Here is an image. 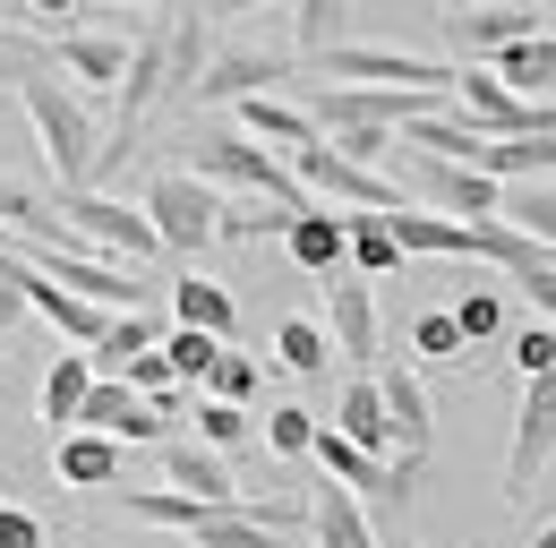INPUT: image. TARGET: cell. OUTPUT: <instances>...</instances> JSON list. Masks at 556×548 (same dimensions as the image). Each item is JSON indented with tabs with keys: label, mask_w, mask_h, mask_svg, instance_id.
I'll return each mask as SVG.
<instances>
[{
	"label": "cell",
	"mask_w": 556,
	"mask_h": 548,
	"mask_svg": "<svg viewBox=\"0 0 556 548\" xmlns=\"http://www.w3.org/2000/svg\"><path fill=\"white\" fill-rule=\"evenodd\" d=\"M0 223H9V232H35V223H43V198H35V189H17L9 172H0Z\"/></svg>",
	"instance_id": "obj_43"
},
{
	"label": "cell",
	"mask_w": 556,
	"mask_h": 548,
	"mask_svg": "<svg viewBox=\"0 0 556 548\" xmlns=\"http://www.w3.org/2000/svg\"><path fill=\"white\" fill-rule=\"evenodd\" d=\"M522 548H556V523H548V532H531V540H522Z\"/></svg>",
	"instance_id": "obj_51"
},
{
	"label": "cell",
	"mask_w": 556,
	"mask_h": 548,
	"mask_svg": "<svg viewBox=\"0 0 556 548\" xmlns=\"http://www.w3.org/2000/svg\"><path fill=\"white\" fill-rule=\"evenodd\" d=\"M86 386H94V369H86V351H61L52 369H43V420L70 437L77 411H86Z\"/></svg>",
	"instance_id": "obj_31"
},
{
	"label": "cell",
	"mask_w": 556,
	"mask_h": 548,
	"mask_svg": "<svg viewBox=\"0 0 556 548\" xmlns=\"http://www.w3.org/2000/svg\"><path fill=\"white\" fill-rule=\"evenodd\" d=\"M317 77L334 86H403V95H454V61H428V52H394V43H334L317 52Z\"/></svg>",
	"instance_id": "obj_7"
},
{
	"label": "cell",
	"mask_w": 556,
	"mask_h": 548,
	"mask_svg": "<svg viewBox=\"0 0 556 548\" xmlns=\"http://www.w3.org/2000/svg\"><path fill=\"white\" fill-rule=\"evenodd\" d=\"M0 548H52L43 514H26V506H9V497H0Z\"/></svg>",
	"instance_id": "obj_41"
},
{
	"label": "cell",
	"mask_w": 556,
	"mask_h": 548,
	"mask_svg": "<svg viewBox=\"0 0 556 548\" xmlns=\"http://www.w3.org/2000/svg\"><path fill=\"white\" fill-rule=\"evenodd\" d=\"M231 129L240 137H257L266 154H300V146H317V121L300 112V103H282V95H249V103H231Z\"/></svg>",
	"instance_id": "obj_19"
},
{
	"label": "cell",
	"mask_w": 556,
	"mask_h": 548,
	"mask_svg": "<svg viewBox=\"0 0 556 548\" xmlns=\"http://www.w3.org/2000/svg\"><path fill=\"white\" fill-rule=\"evenodd\" d=\"M496 77L522 95V103H556V35H531V43H514V52H496Z\"/></svg>",
	"instance_id": "obj_26"
},
{
	"label": "cell",
	"mask_w": 556,
	"mask_h": 548,
	"mask_svg": "<svg viewBox=\"0 0 556 548\" xmlns=\"http://www.w3.org/2000/svg\"><path fill=\"white\" fill-rule=\"evenodd\" d=\"M522 291H531V309H540V326H556V266H540V274H514Z\"/></svg>",
	"instance_id": "obj_45"
},
{
	"label": "cell",
	"mask_w": 556,
	"mask_h": 548,
	"mask_svg": "<svg viewBox=\"0 0 556 548\" xmlns=\"http://www.w3.org/2000/svg\"><path fill=\"white\" fill-rule=\"evenodd\" d=\"M308 540L317 548H386L377 540V514L351 497L343 479H326V472L308 479Z\"/></svg>",
	"instance_id": "obj_14"
},
{
	"label": "cell",
	"mask_w": 556,
	"mask_h": 548,
	"mask_svg": "<svg viewBox=\"0 0 556 548\" xmlns=\"http://www.w3.org/2000/svg\"><path fill=\"white\" fill-rule=\"evenodd\" d=\"M291 214H300V205H223V232H214V240H223V249H240V240H282V232H291Z\"/></svg>",
	"instance_id": "obj_34"
},
{
	"label": "cell",
	"mask_w": 556,
	"mask_h": 548,
	"mask_svg": "<svg viewBox=\"0 0 556 548\" xmlns=\"http://www.w3.org/2000/svg\"><path fill=\"white\" fill-rule=\"evenodd\" d=\"M189 548H282V532H275V523H257V506L240 497V506H214L206 523L189 532Z\"/></svg>",
	"instance_id": "obj_28"
},
{
	"label": "cell",
	"mask_w": 556,
	"mask_h": 548,
	"mask_svg": "<svg viewBox=\"0 0 556 548\" xmlns=\"http://www.w3.org/2000/svg\"><path fill=\"white\" fill-rule=\"evenodd\" d=\"M548 463H556V377H531L522 403H514V454H505V479H496V488L522 506Z\"/></svg>",
	"instance_id": "obj_10"
},
{
	"label": "cell",
	"mask_w": 556,
	"mask_h": 548,
	"mask_svg": "<svg viewBox=\"0 0 556 548\" xmlns=\"http://www.w3.org/2000/svg\"><path fill=\"white\" fill-rule=\"evenodd\" d=\"M52 68L77 77L86 95H112V86L129 77V43H121V35H94V26H70V35L52 43Z\"/></svg>",
	"instance_id": "obj_18"
},
{
	"label": "cell",
	"mask_w": 556,
	"mask_h": 548,
	"mask_svg": "<svg viewBox=\"0 0 556 548\" xmlns=\"http://www.w3.org/2000/svg\"><path fill=\"white\" fill-rule=\"evenodd\" d=\"M394 154L412 163V205H428V214H454V223H496L505 189H496L488 172H471V163H445V154H412L403 137H394Z\"/></svg>",
	"instance_id": "obj_8"
},
{
	"label": "cell",
	"mask_w": 556,
	"mask_h": 548,
	"mask_svg": "<svg viewBox=\"0 0 556 548\" xmlns=\"http://www.w3.org/2000/svg\"><path fill=\"white\" fill-rule=\"evenodd\" d=\"M412 351L419 360H463L471 342H463V326H454V309H428V317L412 326Z\"/></svg>",
	"instance_id": "obj_40"
},
{
	"label": "cell",
	"mask_w": 556,
	"mask_h": 548,
	"mask_svg": "<svg viewBox=\"0 0 556 548\" xmlns=\"http://www.w3.org/2000/svg\"><path fill=\"white\" fill-rule=\"evenodd\" d=\"M163 479H172L180 497H198V506H240V497H249V488L231 479V454H214L198 437H172V446H163Z\"/></svg>",
	"instance_id": "obj_17"
},
{
	"label": "cell",
	"mask_w": 556,
	"mask_h": 548,
	"mask_svg": "<svg viewBox=\"0 0 556 548\" xmlns=\"http://www.w3.org/2000/svg\"><path fill=\"white\" fill-rule=\"evenodd\" d=\"M291 43H300V61L351 43V0H291Z\"/></svg>",
	"instance_id": "obj_30"
},
{
	"label": "cell",
	"mask_w": 556,
	"mask_h": 548,
	"mask_svg": "<svg viewBox=\"0 0 556 548\" xmlns=\"http://www.w3.org/2000/svg\"><path fill=\"white\" fill-rule=\"evenodd\" d=\"M454 326H463V342H505V335H514V300H505V283H471V291L454 300Z\"/></svg>",
	"instance_id": "obj_32"
},
{
	"label": "cell",
	"mask_w": 556,
	"mask_h": 548,
	"mask_svg": "<svg viewBox=\"0 0 556 548\" xmlns=\"http://www.w3.org/2000/svg\"><path fill=\"white\" fill-rule=\"evenodd\" d=\"M26 17H52V26H70V17H86V0H26Z\"/></svg>",
	"instance_id": "obj_47"
},
{
	"label": "cell",
	"mask_w": 556,
	"mask_h": 548,
	"mask_svg": "<svg viewBox=\"0 0 556 548\" xmlns=\"http://www.w3.org/2000/svg\"><path fill=\"white\" fill-rule=\"evenodd\" d=\"M121 497V514L129 523H154V532H198L214 506H198V497H180V488H112Z\"/></svg>",
	"instance_id": "obj_27"
},
{
	"label": "cell",
	"mask_w": 556,
	"mask_h": 548,
	"mask_svg": "<svg viewBox=\"0 0 556 548\" xmlns=\"http://www.w3.org/2000/svg\"><path fill=\"white\" fill-rule=\"evenodd\" d=\"M189 172H198L206 189H240V198H257V205H308L300 180H291V163L266 154L257 137H240V129H206L189 146Z\"/></svg>",
	"instance_id": "obj_2"
},
{
	"label": "cell",
	"mask_w": 556,
	"mask_h": 548,
	"mask_svg": "<svg viewBox=\"0 0 556 548\" xmlns=\"http://www.w3.org/2000/svg\"><path fill=\"white\" fill-rule=\"evenodd\" d=\"M146 223L163 240V258H206L223 232V189H206L198 172H154L146 180Z\"/></svg>",
	"instance_id": "obj_5"
},
{
	"label": "cell",
	"mask_w": 556,
	"mask_h": 548,
	"mask_svg": "<svg viewBox=\"0 0 556 548\" xmlns=\"http://www.w3.org/2000/svg\"><path fill=\"white\" fill-rule=\"evenodd\" d=\"M386 232L403 240V258H463V266H480V223H454V214H428V205H394Z\"/></svg>",
	"instance_id": "obj_15"
},
{
	"label": "cell",
	"mask_w": 556,
	"mask_h": 548,
	"mask_svg": "<svg viewBox=\"0 0 556 548\" xmlns=\"http://www.w3.org/2000/svg\"><path fill=\"white\" fill-rule=\"evenodd\" d=\"M326 146H334V154H351V163H368V172H377V163L394 154V129H343V137H326Z\"/></svg>",
	"instance_id": "obj_42"
},
{
	"label": "cell",
	"mask_w": 556,
	"mask_h": 548,
	"mask_svg": "<svg viewBox=\"0 0 556 548\" xmlns=\"http://www.w3.org/2000/svg\"><path fill=\"white\" fill-rule=\"evenodd\" d=\"M463 9H488V0H437V17H463Z\"/></svg>",
	"instance_id": "obj_50"
},
{
	"label": "cell",
	"mask_w": 556,
	"mask_h": 548,
	"mask_svg": "<svg viewBox=\"0 0 556 548\" xmlns=\"http://www.w3.org/2000/svg\"><path fill=\"white\" fill-rule=\"evenodd\" d=\"M129 386H138V395H163V386H180V377H172V360H163V342L129 360Z\"/></svg>",
	"instance_id": "obj_44"
},
{
	"label": "cell",
	"mask_w": 556,
	"mask_h": 548,
	"mask_svg": "<svg viewBox=\"0 0 556 548\" xmlns=\"http://www.w3.org/2000/svg\"><path fill=\"white\" fill-rule=\"evenodd\" d=\"M548 35H556V9H548Z\"/></svg>",
	"instance_id": "obj_52"
},
{
	"label": "cell",
	"mask_w": 556,
	"mask_h": 548,
	"mask_svg": "<svg viewBox=\"0 0 556 548\" xmlns=\"http://www.w3.org/2000/svg\"><path fill=\"white\" fill-rule=\"evenodd\" d=\"M326 428H334V437H351L359 454H377V463L394 454V428H386V395H377V377H351V386H343V403H334V420H326Z\"/></svg>",
	"instance_id": "obj_23"
},
{
	"label": "cell",
	"mask_w": 556,
	"mask_h": 548,
	"mask_svg": "<svg viewBox=\"0 0 556 548\" xmlns=\"http://www.w3.org/2000/svg\"><path fill=\"white\" fill-rule=\"evenodd\" d=\"M326 342L359 360V377H377V360H386V335H377V291H368V274H326Z\"/></svg>",
	"instance_id": "obj_11"
},
{
	"label": "cell",
	"mask_w": 556,
	"mask_h": 548,
	"mask_svg": "<svg viewBox=\"0 0 556 548\" xmlns=\"http://www.w3.org/2000/svg\"><path fill=\"white\" fill-rule=\"evenodd\" d=\"M86 9H154V17H172V9H189V0H86Z\"/></svg>",
	"instance_id": "obj_48"
},
{
	"label": "cell",
	"mask_w": 556,
	"mask_h": 548,
	"mask_svg": "<svg viewBox=\"0 0 556 548\" xmlns=\"http://www.w3.org/2000/svg\"><path fill=\"white\" fill-rule=\"evenodd\" d=\"M172 326H198V335L231 342L240 335V300H231L214 274H180V283H172Z\"/></svg>",
	"instance_id": "obj_22"
},
{
	"label": "cell",
	"mask_w": 556,
	"mask_h": 548,
	"mask_svg": "<svg viewBox=\"0 0 556 548\" xmlns=\"http://www.w3.org/2000/svg\"><path fill=\"white\" fill-rule=\"evenodd\" d=\"M403 146H412V154H445V163H480L488 129L471 121V112H454V103H445V112L412 121V129H403Z\"/></svg>",
	"instance_id": "obj_25"
},
{
	"label": "cell",
	"mask_w": 556,
	"mask_h": 548,
	"mask_svg": "<svg viewBox=\"0 0 556 548\" xmlns=\"http://www.w3.org/2000/svg\"><path fill=\"white\" fill-rule=\"evenodd\" d=\"M282 249H291L300 274H343L351 266V240H343V214L334 205H300L291 232H282Z\"/></svg>",
	"instance_id": "obj_20"
},
{
	"label": "cell",
	"mask_w": 556,
	"mask_h": 548,
	"mask_svg": "<svg viewBox=\"0 0 556 548\" xmlns=\"http://www.w3.org/2000/svg\"><path fill=\"white\" fill-rule=\"evenodd\" d=\"M223 9V17H240V9H275V0H206V17Z\"/></svg>",
	"instance_id": "obj_49"
},
{
	"label": "cell",
	"mask_w": 556,
	"mask_h": 548,
	"mask_svg": "<svg viewBox=\"0 0 556 548\" xmlns=\"http://www.w3.org/2000/svg\"><path fill=\"white\" fill-rule=\"evenodd\" d=\"M17 317H26V291H17V274L0 266V335H9V326H17Z\"/></svg>",
	"instance_id": "obj_46"
},
{
	"label": "cell",
	"mask_w": 556,
	"mask_h": 548,
	"mask_svg": "<svg viewBox=\"0 0 556 548\" xmlns=\"http://www.w3.org/2000/svg\"><path fill=\"white\" fill-rule=\"evenodd\" d=\"M163 360H172V377H180V386H206V369L223 360V342L198 335V326H172V335H163Z\"/></svg>",
	"instance_id": "obj_37"
},
{
	"label": "cell",
	"mask_w": 556,
	"mask_h": 548,
	"mask_svg": "<svg viewBox=\"0 0 556 548\" xmlns=\"http://www.w3.org/2000/svg\"><path fill=\"white\" fill-rule=\"evenodd\" d=\"M282 77H291V61L282 52H214L206 61V77L189 86V103H249V95H275Z\"/></svg>",
	"instance_id": "obj_13"
},
{
	"label": "cell",
	"mask_w": 556,
	"mask_h": 548,
	"mask_svg": "<svg viewBox=\"0 0 556 548\" xmlns=\"http://www.w3.org/2000/svg\"><path fill=\"white\" fill-rule=\"evenodd\" d=\"M61 223H70L77 249H94V258H121V266H154L163 258V240H154V223H146V205H121L103 198V189H61V205H52Z\"/></svg>",
	"instance_id": "obj_4"
},
{
	"label": "cell",
	"mask_w": 556,
	"mask_h": 548,
	"mask_svg": "<svg viewBox=\"0 0 556 548\" xmlns=\"http://www.w3.org/2000/svg\"><path fill=\"white\" fill-rule=\"evenodd\" d=\"M275 360L291 369V377H317V369L334 360V342H326L317 317H282V326H275Z\"/></svg>",
	"instance_id": "obj_33"
},
{
	"label": "cell",
	"mask_w": 556,
	"mask_h": 548,
	"mask_svg": "<svg viewBox=\"0 0 556 548\" xmlns=\"http://www.w3.org/2000/svg\"><path fill=\"white\" fill-rule=\"evenodd\" d=\"M77 428H94V437H112V446H172V437H180V420L154 411L129 377H94V386H86V411H77Z\"/></svg>",
	"instance_id": "obj_9"
},
{
	"label": "cell",
	"mask_w": 556,
	"mask_h": 548,
	"mask_svg": "<svg viewBox=\"0 0 556 548\" xmlns=\"http://www.w3.org/2000/svg\"><path fill=\"white\" fill-rule=\"evenodd\" d=\"M52 472H61V488H121V446L94 428H70L52 446Z\"/></svg>",
	"instance_id": "obj_24"
},
{
	"label": "cell",
	"mask_w": 556,
	"mask_h": 548,
	"mask_svg": "<svg viewBox=\"0 0 556 548\" xmlns=\"http://www.w3.org/2000/svg\"><path fill=\"white\" fill-rule=\"evenodd\" d=\"M454 95H403V86H317L300 112L317 121V137H343V129H412L428 112H445Z\"/></svg>",
	"instance_id": "obj_6"
},
{
	"label": "cell",
	"mask_w": 556,
	"mask_h": 548,
	"mask_svg": "<svg viewBox=\"0 0 556 548\" xmlns=\"http://www.w3.org/2000/svg\"><path fill=\"white\" fill-rule=\"evenodd\" d=\"M163 335H172V317H163V309H121V317L103 326V342L86 351V369H94V377H129V360L154 351Z\"/></svg>",
	"instance_id": "obj_21"
},
{
	"label": "cell",
	"mask_w": 556,
	"mask_h": 548,
	"mask_svg": "<svg viewBox=\"0 0 556 548\" xmlns=\"http://www.w3.org/2000/svg\"><path fill=\"white\" fill-rule=\"evenodd\" d=\"M343 240H351V274H403L412 258H403V240L386 232V214H343Z\"/></svg>",
	"instance_id": "obj_29"
},
{
	"label": "cell",
	"mask_w": 556,
	"mask_h": 548,
	"mask_svg": "<svg viewBox=\"0 0 556 548\" xmlns=\"http://www.w3.org/2000/svg\"><path fill=\"white\" fill-rule=\"evenodd\" d=\"M189 428H198V446H214V454H240V446H249V411H240V403H214V395L189 411Z\"/></svg>",
	"instance_id": "obj_38"
},
{
	"label": "cell",
	"mask_w": 556,
	"mask_h": 548,
	"mask_svg": "<svg viewBox=\"0 0 556 548\" xmlns=\"http://www.w3.org/2000/svg\"><path fill=\"white\" fill-rule=\"evenodd\" d=\"M291 180H300V198H308V205H334V214H394V205H412L403 180H386V172H368V163L334 154L326 137L291 154Z\"/></svg>",
	"instance_id": "obj_3"
},
{
	"label": "cell",
	"mask_w": 556,
	"mask_h": 548,
	"mask_svg": "<svg viewBox=\"0 0 556 548\" xmlns=\"http://www.w3.org/2000/svg\"><path fill=\"white\" fill-rule=\"evenodd\" d=\"M505 351H514L522 386H531V377H556V326H514V335H505Z\"/></svg>",
	"instance_id": "obj_39"
},
{
	"label": "cell",
	"mask_w": 556,
	"mask_h": 548,
	"mask_svg": "<svg viewBox=\"0 0 556 548\" xmlns=\"http://www.w3.org/2000/svg\"><path fill=\"white\" fill-rule=\"evenodd\" d=\"M531 35H548V9H531V0H488V9L445 17V43H454L463 61H496V52L531 43Z\"/></svg>",
	"instance_id": "obj_12"
},
{
	"label": "cell",
	"mask_w": 556,
	"mask_h": 548,
	"mask_svg": "<svg viewBox=\"0 0 556 548\" xmlns=\"http://www.w3.org/2000/svg\"><path fill=\"white\" fill-rule=\"evenodd\" d=\"M377 395H386V428H394V454H419L428 463V446H437V411H428V386H419V369H377Z\"/></svg>",
	"instance_id": "obj_16"
},
{
	"label": "cell",
	"mask_w": 556,
	"mask_h": 548,
	"mask_svg": "<svg viewBox=\"0 0 556 548\" xmlns=\"http://www.w3.org/2000/svg\"><path fill=\"white\" fill-rule=\"evenodd\" d=\"M17 103H26V121H35V146H43V163H52V180L61 189H94V163H103V129H94V112H86V95H77L70 77L52 61H35L17 86H9Z\"/></svg>",
	"instance_id": "obj_1"
},
{
	"label": "cell",
	"mask_w": 556,
	"mask_h": 548,
	"mask_svg": "<svg viewBox=\"0 0 556 548\" xmlns=\"http://www.w3.org/2000/svg\"><path fill=\"white\" fill-rule=\"evenodd\" d=\"M257 386H266V369H257V360H249V351H231V342H223V360H214L206 369V395L214 403H257Z\"/></svg>",
	"instance_id": "obj_36"
},
{
	"label": "cell",
	"mask_w": 556,
	"mask_h": 548,
	"mask_svg": "<svg viewBox=\"0 0 556 548\" xmlns=\"http://www.w3.org/2000/svg\"><path fill=\"white\" fill-rule=\"evenodd\" d=\"M257 428H266V446H275L282 463H308V454H317V428H326V420H317V411H300V403H282V411H266Z\"/></svg>",
	"instance_id": "obj_35"
}]
</instances>
